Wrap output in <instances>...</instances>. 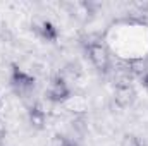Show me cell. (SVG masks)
<instances>
[{
    "label": "cell",
    "instance_id": "cell-1",
    "mask_svg": "<svg viewBox=\"0 0 148 146\" xmlns=\"http://www.w3.org/2000/svg\"><path fill=\"white\" fill-rule=\"evenodd\" d=\"M86 53H88V59L90 62L93 64V67L102 74H107L110 71V53L107 50V46L103 43H98V41H90L86 43L84 46Z\"/></svg>",
    "mask_w": 148,
    "mask_h": 146
},
{
    "label": "cell",
    "instance_id": "cell-2",
    "mask_svg": "<svg viewBox=\"0 0 148 146\" xmlns=\"http://www.w3.org/2000/svg\"><path fill=\"white\" fill-rule=\"evenodd\" d=\"M35 84H36V79L31 74L23 71L17 64L10 65V86L16 91V95H21V96L28 95L29 91L35 89Z\"/></svg>",
    "mask_w": 148,
    "mask_h": 146
},
{
    "label": "cell",
    "instance_id": "cell-3",
    "mask_svg": "<svg viewBox=\"0 0 148 146\" xmlns=\"http://www.w3.org/2000/svg\"><path fill=\"white\" fill-rule=\"evenodd\" d=\"M69 98H71V88L66 83V79L60 76H53L47 89V100L52 103H64Z\"/></svg>",
    "mask_w": 148,
    "mask_h": 146
},
{
    "label": "cell",
    "instance_id": "cell-4",
    "mask_svg": "<svg viewBox=\"0 0 148 146\" xmlns=\"http://www.w3.org/2000/svg\"><path fill=\"white\" fill-rule=\"evenodd\" d=\"M134 100H136V91H134L131 81L129 79L117 81L115 89H114V102H115V105L121 107V108H127V107H131L134 103Z\"/></svg>",
    "mask_w": 148,
    "mask_h": 146
},
{
    "label": "cell",
    "instance_id": "cell-5",
    "mask_svg": "<svg viewBox=\"0 0 148 146\" xmlns=\"http://www.w3.org/2000/svg\"><path fill=\"white\" fill-rule=\"evenodd\" d=\"M127 76H134V77H143L148 72V59L147 57H138V59H129L124 60V67H122Z\"/></svg>",
    "mask_w": 148,
    "mask_h": 146
},
{
    "label": "cell",
    "instance_id": "cell-6",
    "mask_svg": "<svg viewBox=\"0 0 148 146\" xmlns=\"http://www.w3.org/2000/svg\"><path fill=\"white\" fill-rule=\"evenodd\" d=\"M33 29H35V33H36L41 40L50 41V43L57 41V38H59V29H57L55 24L50 23V21H40V23H35V24H33Z\"/></svg>",
    "mask_w": 148,
    "mask_h": 146
},
{
    "label": "cell",
    "instance_id": "cell-7",
    "mask_svg": "<svg viewBox=\"0 0 148 146\" xmlns=\"http://www.w3.org/2000/svg\"><path fill=\"white\" fill-rule=\"evenodd\" d=\"M28 119H29L31 127L36 129V131H43L45 126H47V113H45V110L41 108L40 103H35V105L29 107V110H28Z\"/></svg>",
    "mask_w": 148,
    "mask_h": 146
},
{
    "label": "cell",
    "instance_id": "cell-8",
    "mask_svg": "<svg viewBox=\"0 0 148 146\" xmlns=\"http://www.w3.org/2000/svg\"><path fill=\"white\" fill-rule=\"evenodd\" d=\"M119 146H143V145H141V141L134 134H124Z\"/></svg>",
    "mask_w": 148,
    "mask_h": 146
},
{
    "label": "cell",
    "instance_id": "cell-9",
    "mask_svg": "<svg viewBox=\"0 0 148 146\" xmlns=\"http://www.w3.org/2000/svg\"><path fill=\"white\" fill-rule=\"evenodd\" d=\"M67 143H69V139L64 134H53L50 139V146H67Z\"/></svg>",
    "mask_w": 148,
    "mask_h": 146
},
{
    "label": "cell",
    "instance_id": "cell-10",
    "mask_svg": "<svg viewBox=\"0 0 148 146\" xmlns=\"http://www.w3.org/2000/svg\"><path fill=\"white\" fill-rule=\"evenodd\" d=\"M3 138H5V127H3V124H2V120H0V143H2Z\"/></svg>",
    "mask_w": 148,
    "mask_h": 146
},
{
    "label": "cell",
    "instance_id": "cell-11",
    "mask_svg": "<svg viewBox=\"0 0 148 146\" xmlns=\"http://www.w3.org/2000/svg\"><path fill=\"white\" fill-rule=\"evenodd\" d=\"M141 84H143V86H145V88L148 89V72L145 74L143 77H141Z\"/></svg>",
    "mask_w": 148,
    "mask_h": 146
},
{
    "label": "cell",
    "instance_id": "cell-12",
    "mask_svg": "<svg viewBox=\"0 0 148 146\" xmlns=\"http://www.w3.org/2000/svg\"><path fill=\"white\" fill-rule=\"evenodd\" d=\"M67 146H81V145H79L77 141H71V139H69V143H67Z\"/></svg>",
    "mask_w": 148,
    "mask_h": 146
}]
</instances>
